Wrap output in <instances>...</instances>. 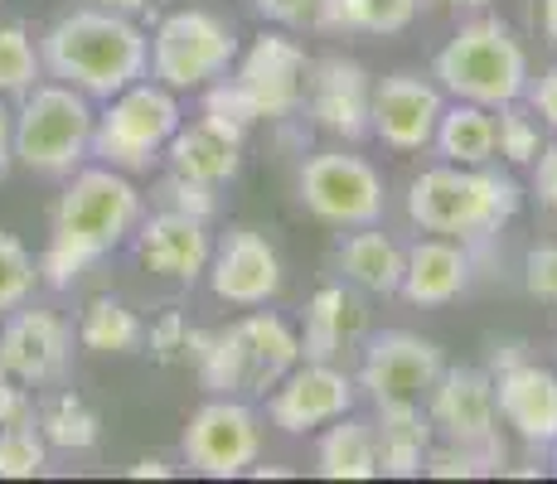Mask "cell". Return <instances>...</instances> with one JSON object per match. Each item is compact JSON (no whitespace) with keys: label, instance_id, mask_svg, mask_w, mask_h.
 <instances>
[{"label":"cell","instance_id":"obj_1","mask_svg":"<svg viewBox=\"0 0 557 484\" xmlns=\"http://www.w3.org/2000/svg\"><path fill=\"white\" fill-rule=\"evenodd\" d=\"M39 53H45L49 78L98 97V102L151 73V35L132 15L102 5H78L59 15L39 39Z\"/></svg>","mask_w":557,"mask_h":484},{"label":"cell","instance_id":"obj_2","mask_svg":"<svg viewBox=\"0 0 557 484\" xmlns=\"http://www.w3.org/2000/svg\"><path fill=\"white\" fill-rule=\"evenodd\" d=\"M523 209V189L513 175L490 165H432L407 185V219L422 233H442L460 243H485Z\"/></svg>","mask_w":557,"mask_h":484},{"label":"cell","instance_id":"obj_3","mask_svg":"<svg viewBox=\"0 0 557 484\" xmlns=\"http://www.w3.org/2000/svg\"><path fill=\"white\" fill-rule=\"evenodd\" d=\"M436 88L456 102L505 107L529 88V49L499 15H475L436 49L432 59Z\"/></svg>","mask_w":557,"mask_h":484},{"label":"cell","instance_id":"obj_4","mask_svg":"<svg viewBox=\"0 0 557 484\" xmlns=\"http://www.w3.org/2000/svg\"><path fill=\"white\" fill-rule=\"evenodd\" d=\"M141 219H146V203H141V189L132 185V175H122V170L98 160V165H78L69 175V189L53 203L49 243L69 247L88 266H98L107 252L132 243Z\"/></svg>","mask_w":557,"mask_h":484},{"label":"cell","instance_id":"obj_5","mask_svg":"<svg viewBox=\"0 0 557 484\" xmlns=\"http://www.w3.org/2000/svg\"><path fill=\"white\" fill-rule=\"evenodd\" d=\"M92 126H98V112L88 92L59 78L35 83L15 107V165L69 179L92 160Z\"/></svg>","mask_w":557,"mask_h":484},{"label":"cell","instance_id":"obj_6","mask_svg":"<svg viewBox=\"0 0 557 484\" xmlns=\"http://www.w3.org/2000/svg\"><path fill=\"white\" fill-rule=\"evenodd\" d=\"M180 122H185L180 92H170L156 78H141L107 97L98 126H92V160L122 170V175H146L165 160V146L180 132Z\"/></svg>","mask_w":557,"mask_h":484},{"label":"cell","instance_id":"obj_7","mask_svg":"<svg viewBox=\"0 0 557 484\" xmlns=\"http://www.w3.org/2000/svg\"><path fill=\"white\" fill-rule=\"evenodd\" d=\"M243 53L238 29L213 10H175L156 25L151 35V78L170 92H203L233 73Z\"/></svg>","mask_w":557,"mask_h":484},{"label":"cell","instance_id":"obj_8","mask_svg":"<svg viewBox=\"0 0 557 484\" xmlns=\"http://www.w3.org/2000/svg\"><path fill=\"white\" fill-rule=\"evenodd\" d=\"M296 189H301L306 209L320 223H330V228H363V223H379L383 209H388L383 175L363 156H349V150H315V156H306Z\"/></svg>","mask_w":557,"mask_h":484},{"label":"cell","instance_id":"obj_9","mask_svg":"<svg viewBox=\"0 0 557 484\" xmlns=\"http://www.w3.org/2000/svg\"><path fill=\"white\" fill-rule=\"evenodd\" d=\"M185 466L209 480H238L262 460V422L243 397H213L185 426Z\"/></svg>","mask_w":557,"mask_h":484},{"label":"cell","instance_id":"obj_10","mask_svg":"<svg viewBox=\"0 0 557 484\" xmlns=\"http://www.w3.org/2000/svg\"><path fill=\"white\" fill-rule=\"evenodd\" d=\"M426 417L436 436L451 446L485 450L505 470V446H499V407H495V378L485 369H442V378L426 393Z\"/></svg>","mask_w":557,"mask_h":484},{"label":"cell","instance_id":"obj_11","mask_svg":"<svg viewBox=\"0 0 557 484\" xmlns=\"http://www.w3.org/2000/svg\"><path fill=\"white\" fill-rule=\"evenodd\" d=\"M355 402H359V383L335 359H301L267 393V417H272L276 432L306 436L330 426L335 417H349Z\"/></svg>","mask_w":557,"mask_h":484},{"label":"cell","instance_id":"obj_12","mask_svg":"<svg viewBox=\"0 0 557 484\" xmlns=\"http://www.w3.org/2000/svg\"><path fill=\"white\" fill-rule=\"evenodd\" d=\"M446 359L442 344L412 335V330H383L363 344L359 363V393H369L373 407L383 402H422L432 393V383L442 378Z\"/></svg>","mask_w":557,"mask_h":484},{"label":"cell","instance_id":"obj_13","mask_svg":"<svg viewBox=\"0 0 557 484\" xmlns=\"http://www.w3.org/2000/svg\"><path fill=\"white\" fill-rule=\"evenodd\" d=\"M233 78L252 92L262 122H286L306 107V78H310V59L282 29H262L248 49L233 63Z\"/></svg>","mask_w":557,"mask_h":484},{"label":"cell","instance_id":"obj_14","mask_svg":"<svg viewBox=\"0 0 557 484\" xmlns=\"http://www.w3.org/2000/svg\"><path fill=\"white\" fill-rule=\"evenodd\" d=\"M442 112H446V92L432 78H422V73H388V78L373 83L369 136H379L398 156H412V150L432 146Z\"/></svg>","mask_w":557,"mask_h":484},{"label":"cell","instance_id":"obj_15","mask_svg":"<svg viewBox=\"0 0 557 484\" xmlns=\"http://www.w3.org/2000/svg\"><path fill=\"white\" fill-rule=\"evenodd\" d=\"M209 290L223 300V306H238V310H252V306H267V300L282 290V257L276 247L252 228H228L209 252Z\"/></svg>","mask_w":557,"mask_h":484},{"label":"cell","instance_id":"obj_16","mask_svg":"<svg viewBox=\"0 0 557 484\" xmlns=\"http://www.w3.org/2000/svg\"><path fill=\"white\" fill-rule=\"evenodd\" d=\"M73 359V330L59 310H29V300L20 310H10L5 330H0V369L5 378L39 387L63 378Z\"/></svg>","mask_w":557,"mask_h":484},{"label":"cell","instance_id":"obj_17","mask_svg":"<svg viewBox=\"0 0 557 484\" xmlns=\"http://www.w3.org/2000/svg\"><path fill=\"white\" fill-rule=\"evenodd\" d=\"M369 102H373V78L359 59L330 53V59L310 63L306 107L320 132L339 136V141H363L369 136Z\"/></svg>","mask_w":557,"mask_h":484},{"label":"cell","instance_id":"obj_18","mask_svg":"<svg viewBox=\"0 0 557 484\" xmlns=\"http://www.w3.org/2000/svg\"><path fill=\"white\" fill-rule=\"evenodd\" d=\"M132 243H136V257H141L146 272L165 276V282H180V286H195L203 276V266H209V252H213L209 223L189 219V213H175V209H160L151 219H141Z\"/></svg>","mask_w":557,"mask_h":484},{"label":"cell","instance_id":"obj_19","mask_svg":"<svg viewBox=\"0 0 557 484\" xmlns=\"http://www.w3.org/2000/svg\"><path fill=\"white\" fill-rule=\"evenodd\" d=\"M490 378H495L499 422H505L523 446L553 450L557 446V373L523 359V363H513V369L490 373Z\"/></svg>","mask_w":557,"mask_h":484},{"label":"cell","instance_id":"obj_20","mask_svg":"<svg viewBox=\"0 0 557 484\" xmlns=\"http://www.w3.org/2000/svg\"><path fill=\"white\" fill-rule=\"evenodd\" d=\"M470 243L460 238H442V233H426L412 247H403V296L412 306L432 310V306H451V300L466 296L470 286Z\"/></svg>","mask_w":557,"mask_h":484},{"label":"cell","instance_id":"obj_21","mask_svg":"<svg viewBox=\"0 0 557 484\" xmlns=\"http://www.w3.org/2000/svg\"><path fill=\"white\" fill-rule=\"evenodd\" d=\"M233 335H238V353H243V397H267L301 363V335L272 310L252 306V315H243L233 325Z\"/></svg>","mask_w":557,"mask_h":484},{"label":"cell","instance_id":"obj_22","mask_svg":"<svg viewBox=\"0 0 557 484\" xmlns=\"http://www.w3.org/2000/svg\"><path fill=\"white\" fill-rule=\"evenodd\" d=\"M243 136L238 126L228 122H213V116H195V122H180V132L170 136L165 146V165L175 175H189V179H203V185H228L243 165Z\"/></svg>","mask_w":557,"mask_h":484},{"label":"cell","instance_id":"obj_23","mask_svg":"<svg viewBox=\"0 0 557 484\" xmlns=\"http://www.w3.org/2000/svg\"><path fill=\"white\" fill-rule=\"evenodd\" d=\"M369 330V306L359 286L330 282L306 300V330H301V359H339L349 344L363 339Z\"/></svg>","mask_w":557,"mask_h":484},{"label":"cell","instance_id":"obj_24","mask_svg":"<svg viewBox=\"0 0 557 484\" xmlns=\"http://www.w3.org/2000/svg\"><path fill=\"white\" fill-rule=\"evenodd\" d=\"M373 436H379V475L412 480V475H422L436 426L422 412V402H383Z\"/></svg>","mask_w":557,"mask_h":484},{"label":"cell","instance_id":"obj_25","mask_svg":"<svg viewBox=\"0 0 557 484\" xmlns=\"http://www.w3.org/2000/svg\"><path fill=\"white\" fill-rule=\"evenodd\" d=\"M335 266L345 272L349 286L369 290V296H393L403 286V247L379 223H363L349 233L335 252Z\"/></svg>","mask_w":557,"mask_h":484},{"label":"cell","instance_id":"obj_26","mask_svg":"<svg viewBox=\"0 0 557 484\" xmlns=\"http://www.w3.org/2000/svg\"><path fill=\"white\" fill-rule=\"evenodd\" d=\"M315 470L325 480H379V436L363 417H335L315 440Z\"/></svg>","mask_w":557,"mask_h":484},{"label":"cell","instance_id":"obj_27","mask_svg":"<svg viewBox=\"0 0 557 484\" xmlns=\"http://www.w3.org/2000/svg\"><path fill=\"white\" fill-rule=\"evenodd\" d=\"M432 146L446 165H495V107L451 97L442 122H436Z\"/></svg>","mask_w":557,"mask_h":484},{"label":"cell","instance_id":"obj_28","mask_svg":"<svg viewBox=\"0 0 557 484\" xmlns=\"http://www.w3.org/2000/svg\"><path fill=\"white\" fill-rule=\"evenodd\" d=\"M78 344L92 353H141L146 320L116 296H92L78 315Z\"/></svg>","mask_w":557,"mask_h":484},{"label":"cell","instance_id":"obj_29","mask_svg":"<svg viewBox=\"0 0 557 484\" xmlns=\"http://www.w3.org/2000/svg\"><path fill=\"white\" fill-rule=\"evenodd\" d=\"M422 0H325L320 25L339 35H403Z\"/></svg>","mask_w":557,"mask_h":484},{"label":"cell","instance_id":"obj_30","mask_svg":"<svg viewBox=\"0 0 557 484\" xmlns=\"http://www.w3.org/2000/svg\"><path fill=\"white\" fill-rule=\"evenodd\" d=\"M39 432L59 450H92L102 440V417L88 407V397L53 393L49 402L39 407Z\"/></svg>","mask_w":557,"mask_h":484},{"label":"cell","instance_id":"obj_31","mask_svg":"<svg viewBox=\"0 0 557 484\" xmlns=\"http://www.w3.org/2000/svg\"><path fill=\"white\" fill-rule=\"evenodd\" d=\"M45 53L25 25H0V97H25L35 83H45Z\"/></svg>","mask_w":557,"mask_h":484},{"label":"cell","instance_id":"obj_32","mask_svg":"<svg viewBox=\"0 0 557 484\" xmlns=\"http://www.w3.org/2000/svg\"><path fill=\"white\" fill-rule=\"evenodd\" d=\"M543 146H548L543 141V122L533 116V107L523 97L495 107V156L505 165H533Z\"/></svg>","mask_w":557,"mask_h":484},{"label":"cell","instance_id":"obj_33","mask_svg":"<svg viewBox=\"0 0 557 484\" xmlns=\"http://www.w3.org/2000/svg\"><path fill=\"white\" fill-rule=\"evenodd\" d=\"M49 466V440L35 422L0 426V480H35Z\"/></svg>","mask_w":557,"mask_h":484},{"label":"cell","instance_id":"obj_34","mask_svg":"<svg viewBox=\"0 0 557 484\" xmlns=\"http://www.w3.org/2000/svg\"><path fill=\"white\" fill-rule=\"evenodd\" d=\"M39 286V257L15 233H0V315L20 310Z\"/></svg>","mask_w":557,"mask_h":484},{"label":"cell","instance_id":"obj_35","mask_svg":"<svg viewBox=\"0 0 557 484\" xmlns=\"http://www.w3.org/2000/svg\"><path fill=\"white\" fill-rule=\"evenodd\" d=\"M203 116H213V122H228V126H238V132H252V126L262 122L252 92L243 88L238 78H228V73H223L219 83H209V88H203Z\"/></svg>","mask_w":557,"mask_h":484},{"label":"cell","instance_id":"obj_36","mask_svg":"<svg viewBox=\"0 0 557 484\" xmlns=\"http://www.w3.org/2000/svg\"><path fill=\"white\" fill-rule=\"evenodd\" d=\"M495 460L485 456V450H470V446H451V440H442V446L426 450V466L422 475L432 480H480V475H495Z\"/></svg>","mask_w":557,"mask_h":484},{"label":"cell","instance_id":"obj_37","mask_svg":"<svg viewBox=\"0 0 557 484\" xmlns=\"http://www.w3.org/2000/svg\"><path fill=\"white\" fill-rule=\"evenodd\" d=\"M160 209H175V213H189V219L209 223L213 213H219V189L170 170V175L160 179Z\"/></svg>","mask_w":557,"mask_h":484},{"label":"cell","instance_id":"obj_38","mask_svg":"<svg viewBox=\"0 0 557 484\" xmlns=\"http://www.w3.org/2000/svg\"><path fill=\"white\" fill-rule=\"evenodd\" d=\"M185 339H189V320L180 310H165L151 330H146V349L156 363H185Z\"/></svg>","mask_w":557,"mask_h":484},{"label":"cell","instance_id":"obj_39","mask_svg":"<svg viewBox=\"0 0 557 484\" xmlns=\"http://www.w3.org/2000/svg\"><path fill=\"white\" fill-rule=\"evenodd\" d=\"M257 15L272 20L276 29H310L320 25V10H325V0H252Z\"/></svg>","mask_w":557,"mask_h":484},{"label":"cell","instance_id":"obj_40","mask_svg":"<svg viewBox=\"0 0 557 484\" xmlns=\"http://www.w3.org/2000/svg\"><path fill=\"white\" fill-rule=\"evenodd\" d=\"M523 286H529V296L557 306V243L533 247V252L523 257Z\"/></svg>","mask_w":557,"mask_h":484},{"label":"cell","instance_id":"obj_41","mask_svg":"<svg viewBox=\"0 0 557 484\" xmlns=\"http://www.w3.org/2000/svg\"><path fill=\"white\" fill-rule=\"evenodd\" d=\"M523 102H529L533 116H539V122L557 136V63H553V69H543L539 78H529V88H523Z\"/></svg>","mask_w":557,"mask_h":484},{"label":"cell","instance_id":"obj_42","mask_svg":"<svg viewBox=\"0 0 557 484\" xmlns=\"http://www.w3.org/2000/svg\"><path fill=\"white\" fill-rule=\"evenodd\" d=\"M533 189H539V203L557 213V141H548L533 160Z\"/></svg>","mask_w":557,"mask_h":484},{"label":"cell","instance_id":"obj_43","mask_svg":"<svg viewBox=\"0 0 557 484\" xmlns=\"http://www.w3.org/2000/svg\"><path fill=\"white\" fill-rule=\"evenodd\" d=\"M15 170V107H5L0 97V179Z\"/></svg>","mask_w":557,"mask_h":484},{"label":"cell","instance_id":"obj_44","mask_svg":"<svg viewBox=\"0 0 557 484\" xmlns=\"http://www.w3.org/2000/svg\"><path fill=\"white\" fill-rule=\"evenodd\" d=\"M513 363H523V344L519 339H505V344H490V373H499V369H513Z\"/></svg>","mask_w":557,"mask_h":484},{"label":"cell","instance_id":"obj_45","mask_svg":"<svg viewBox=\"0 0 557 484\" xmlns=\"http://www.w3.org/2000/svg\"><path fill=\"white\" fill-rule=\"evenodd\" d=\"M126 475H132V480H170V475H175V466H165L160 456H146V460H136Z\"/></svg>","mask_w":557,"mask_h":484},{"label":"cell","instance_id":"obj_46","mask_svg":"<svg viewBox=\"0 0 557 484\" xmlns=\"http://www.w3.org/2000/svg\"><path fill=\"white\" fill-rule=\"evenodd\" d=\"M88 5H102V10H122V15H141L151 0H88Z\"/></svg>","mask_w":557,"mask_h":484},{"label":"cell","instance_id":"obj_47","mask_svg":"<svg viewBox=\"0 0 557 484\" xmlns=\"http://www.w3.org/2000/svg\"><path fill=\"white\" fill-rule=\"evenodd\" d=\"M543 35L557 45V0H543Z\"/></svg>","mask_w":557,"mask_h":484},{"label":"cell","instance_id":"obj_48","mask_svg":"<svg viewBox=\"0 0 557 484\" xmlns=\"http://www.w3.org/2000/svg\"><path fill=\"white\" fill-rule=\"evenodd\" d=\"M248 475H257V480H286V470H276V466H252Z\"/></svg>","mask_w":557,"mask_h":484},{"label":"cell","instance_id":"obj_49","mask_svg":"<svg viewBox=\"0 0 557 484\" xmlns=\"http://www.w3.org/2000/svg\"><path fill=\"white\" fill-rule=\"evenodd\" d=\"M436 5H460V10H485V5H495V0H436Z\"/></svg>","mask_w":557,"mask_h":484},{"label":"cell","instance_id":"obj_50","mask_svg":"<svg viewBox=\"0 0 557 484\" xmlns=\"http://www.w3.org/2000/svg\"><path fill=\"white\" fill-rule=\"evenodd\" d=\"M553 475H557V446H553Z\"/></svg>","mask_w":557,"mask_h":484},{"label":"cell","instance_id":"obj_51","mask_svg":"<svg viewBox=\"0 0 557 484\" xmlns=\"http://www.w3.org/2000/svg\"><path fill=\"white\" fill-rule=\"evenodd\" d=\"M0 378H5V369H0Z\"/></svg>","mask_w":557,"mask_h":484}]
</instances>
